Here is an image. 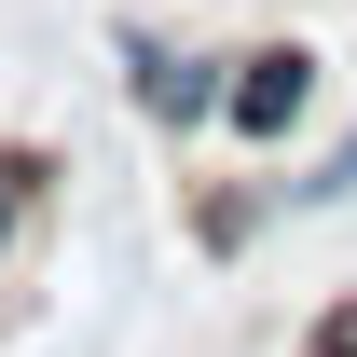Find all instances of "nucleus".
I'll use <instances>...</instances> for the list:
<instances>
[{
	"mask_svg": "<svg viewBox=\"0 0 357 357\" xmlns=\"http://www.w3.org/2000/svg\"><path fill=\"white\" fill-rule=\"evenodd\" d=\"M124 69H137V110H151V124H206V110H234L220 55H165L151 28H124Z\"/></svg>",
	"mask_w": 357,
	"mask_h": 357,
	"instance_id": "obj_1",
	"label": "nucleus"
},
{
	"mask_svg": "<svg viewBox=\"0 0 357 357\" xmlns=\"http://www.w3.org/2000/svg\"><path fill=\"white\" fill-rule=\"evenodd\" d=\"M42 178H55L42 151H0V248H14V234H28V206H42Z\"/></svg>",
	"mask_w": 357,
	"mask_h": 357,
	"instance_id": "obj_3",
	"label": "nucleus"
},
{
	"mask_svg": "<svg viewBox=\"0 0 357 357\" xmlns=\"http://www.w3.org/2000/svg\"><path fill=\"white\" fill-rule=\"evenodd\" d=\"M344 192H357V137H344V151H330L316 178H289V206H344Z\"/></svg>",
	"mask_w": 357,
	"mask_h": 357,
	"instance_id": "obj_4",
	"label": "nucleus"
},
{
	"mask_svg": "<svg viewBox=\"0 0 357 357\" xmlns=\"http://www.w3.org/2000/svg\"><path fill=\"white\" fill-rule=\"evenodd\" d=\"M316 357H357V303H344V316H330V330H316Z\"/></svg>",
	"mask_w": 357,
	"mask_h": 357,
	"instance_id": "obj_5",
	"label": "nucleus"
},
{
	"mask_svg": "<svg viewBox=\"0 0 357 357\" xmlns=\"http://www.w3.org/2000/svg\"><path fill=\"white\" fill-rule=\"evenodd\" d=\"M303 96H316V55H303V42L234 55V124H248V137H289V124H303Z\"/></svg>",
	"mask_w": 357,
	"mask_h": 357,
	"instance_id": "obj_2",
	"label": "nucleus"
}]
</instances>
